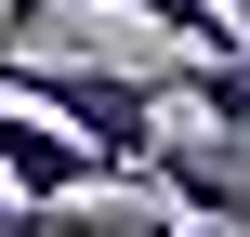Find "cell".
<instances>
[{
  "instance_id": "obj_5",
  "label": "cell",
  "mask_w": 250,
  "mask_h": 237,
  "mask_svg": "<svg viewBox=\"0 0 250 237\" xmlns=\"http://www.w3.org/2000/svg\"><path fill=\"white\" fill-rule=\"evenodd\" d=\"M0 224H13V185H0Z\"/></svg>"
},
{
  "instance_id": "obj_2",
  "label": "cell",
  "mask_w": 250,
  "mask_h": 237,
  "mask_svg": "<svg viewBox=\"0 0 250 237\" xmlns=\"http://www.w3.org/2000/svg\"><path fill=\"white\" fill-rule=\"evenodd\" d=\"M145 198H171L185 224L211 237H250V158L211 132V145H185V132H158V158H145Z\"/></svg>"
},
{
  "instance_id": "obj_6",
  "label": "cell",
  "mask_w": 250,
  "mask_h": 237,
  "mask_svg": "<svg viewBox=\"0 0 250 237\" xmlns=\"http://www.w3.org/2000/svg\"><path fill=\"white\" fill-rule=\"evenodd\" d=\"M13 53H26V40H0V66H13Z\"/></svg>"
},
{
  "instance_id": "obj_1",
  "label": "cell",
  "mask_w": 250,
  "mask_h": 237,
  "mask_svg": "<svg viewBox=\"0 0 250 237\" xmlns=\"http://www.w3.org/2000/svg\"><path fill=\"white\" fill-rule=\"evenodd\" d=\"M0 185H13V198H119L132 172H119L79 119H53V106L0 92Z\"/></svg>"
},
{
  "instance_id": "obj_4",
  "label": "cell",
  "mask_w": 250,
  "mask_h": 237,
  "mask_svg": "<svg viewBox=\"0 0 250 237\" xmlns=\"http://www.w3.org/2000/svg\"><path fill=\"white\" fill-rule=\"evenodd\" d=\"M53 13H66V0H13V13H0V40H40ZM105 13H132V0H105Z\"/></svg>"
},
{
  "instance_id": "obj_3",
  "label": "cell",
  "mask_w": 250,
  "mask_h": 237,
  "mask_svg": "<svg viewBox=\"0 0 250 237\" xmlns=\"http://www.w3.org/2000/svg\"><path fill=\"white\" fill-rule=\"evenodd\" d=\"M158 92H171V106H185L198 132H224V145H250V40H237V53H185V66L158 79Z\"/></svg>"
},
{
  "instance_id": "obj_8",
  "label": "cell",
  "mask_w": 250,
  "mask_h": 237,
  "mask_svg": "<svg viewBox=\"0 0 250 237\" xmlns=\"http://www.w3.org/2000/svg\"><path fill=\"white\" fill-rule=\"evenodd\" d=\"M185 237H211V224H185Z\"/></svg>"
},
{
  "instance_id": "obj_7",
  "label": "cell",
  "mask_w": 250,
  "mask_h": 237,
  "mask_svg": "<svg viewBox=\"0 0 250 237\" xmlns=\"http://www.w3.org/2000/svg\"><path fill=\"white\" fill-rule=\"evenodd\" d=\"M224 13H237V26H250V0H224Z\"/></svg>"
}]
</instances>
